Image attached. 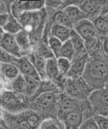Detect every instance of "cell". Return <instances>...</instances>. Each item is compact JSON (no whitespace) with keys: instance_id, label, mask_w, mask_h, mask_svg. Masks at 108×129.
<instances>
[{"instance_id":"ab89813d","label":"cell","mask_w":108,"mask_h":129,"mask_svg":"<svg viewBox=\"0 0 108 129\" xmlns=\"http://www.w3.org/2000/svg\"><path fill=\"white\" fill-rule=\"evenodd\" d=\"M5 91V86L4 83L0 80V94L3 93Z\"/></svg>"},{"instance_id":"ba28073f","label":"cell","mask_w":108,"mask_h":129,"mask_svg":"<svg viewBox=\"0 0 108 129\" xmlns=\"http://www.w3.org/2000/svg\"><path fill=\"white\" fill-rule=\"evenodd\" d=\"M0 46L14 57L20 58L21 50L16 41L15 35L5 33L0 40Z\"/></svg>"},{"instance_id":"277c9868","label":"cell","mask_w":108,"mask_h":129,"mask_svg":"<svg viewBox=\"0 0 108 129\" xmlns=\"http://www.w3.org/2000/svg\"><path fill=\"white\" fill-rule=\"evenodd\" d=\"M65 90L68 96L78 100L88 98L92 92L85 81L79 79H71L66 82Z\"/></svg>"},{"instance_id":"6da1fadb","label":"cell","mask_w":108,"mask_h":129,"mask_svg":"<svg viewBox=\"0 0 108 129\" xmlns=\"http://www.w3.org/2000/svg\"><path fill=\"white\" fill-rule=\"evenodd\" d=\"M84 75L86 83L90 87L102 88L108 75V68L102 60H93L86 64Z\"/></svg>"},{"instance_id":"7402d4cb","label":"cell","mask_w":108,"mask_h":129,"mask_svg":"<svg viewBox=\"0 0 108 129\" xmlns=\"http://www.w3.org/2000/svg\"><path fill=\"white\" fill-rule=\"evenodd\" d=\"M12 89L17 93L25 94L26 81L23 75H19L12 82Z\"/></svg>"},{"instance_id":"5b68a950","label":"cell","mask_w":108,"mask_h":129,"mask_svg":"<svg viewBox=\"0 0 108 129\" xmlns=\"http://www.w3.org/2000/svg\"><path fill=\"white\" fill-rule=\"evenodd\" d=\"M0 100L5 109L9 111L17 112L24 107L22 100L12 91L5 90L1 94Z\"/></svg>"},{"instance_id":"7bdbcfd3","label":"cell","mask_w":108,"mask_h":129,"mask_svg":"<svg viewBox=\"0 0 108 129\" xmlns=\"http://www.w3.org/2000/svg\"><path fill=\"white\" fill-rule=\"evenodd\" d=\"M64 129H65V128H64Z\"/></svg>"},{"instance_id":"83f0119b","label":"cell","mask_w":108,"mask_h":129,"mask_svg":"<svg viewBox=\"0 0 108 129\" xmlns=\"http://www.w3.org/2000/svg\"><path fill=\"white\" fill-rule=\"evenodd\" d=\"M62 44L63 43L62 42L53 37L50 38L49 39V48L57 59L61 58V52Z\"/></svg>"},{"instance_id":"74e56055","label":"cell","mask_w":108,"mask_h":129,"mask_svg":"<svg viewBox=\"0 0 108 129\" xmlns=\"http://www.w3.org/2000/svg\"><path fill=\"white\" fill-rule=\"evenodd\" d=\"M103 50L106 55L108 56V35L105 38L103 42Z\"/></svg>"},{"instance_id":"cb8c5ba5","label":"cell","mask_w":108,"mask_h":129,"mask_svg":"<svg viewBox=\"0 0 108 129\" xmlns=\"http://www.w3.org/2000/svg\"><path fill=\"white\" fill-rule=\"evenodd\" d=\"M1 71L4 76L9 79H15L19 75V69L17 66L11 63L2 64Z\"/></svg>"},{"instance_id":"9c48e42d","label":"cell","mask_w":108,"mask_h":129,"mask_svg":"<svg viewBox=\"0 0 108 129\" xmlns=\"http://www.w3.org/2000/svg\"><path fill=\"white\" fill-rule=\"evenodd\" d=\"M65 129H79L84 122V116L80 110L75 111L62 116Z\"/></svg>"},{"instance_id":"60d3db41","label":"cell","mask_w":108,"mask_h":129,"mask_svg":"<svg viewBox=\"0 0 108 129\" xmlns=\"http://www.w3.org/2000/svg\"><path fill=\"white\" fill-rule=\"evenodd\" d=\"M3 35H4V30L3 28L0 27V40H1L2 37H3Z\"/></svg>"},{"instance_id":"e575fe53","label":"cell","mask_w":108,"mask_h":129,"mask_svg":"<svg viewBox=\"0 0 108 129\" xmlns=\"http://www.w3.org/2000/svg\"><path fill=\"white\" fill-rule=\"evenodd\" d=\"M14 60H16L15 57L10 54L0 46V61L5 63H9L10 62H13Z\"/></svg>"},{"instance_id":"1f68e13d","label":"cell","mask_w":108,"mask_h":129,"mask_svg":"<svg viewBox=\"0 0 108 129\" xmlns=\"http://www.w3.org/2000/svg\"><path fill=\"white\" fill-rule=\"evenodd\" d=\"M25 12L24 8V1H18L14 3L12 6V12L14 17L19 18L23 13Z\"/></svg>"},{"instance_id":"7a4b0ae2","label":"cell","mask_w":108,"mask_h":129,"mask_svg":"<svg viewBox=\"0 0 108 129\" xmlns=\"http://www.w3.org/2000/svg\"><path fill=\"white\" fill-rule=\"evenodd\" d=\"M88 100L96 115L108 117V85L92 91Z\"/></svg>"},{"instance_id":"f546056e","label":"cell","mask_w":108,"mask_h":129,"mask_svg":"<svg viewBox=\"0 0 108 129\" xmlns=\"http://www.w3.org/2000/svg\"><path fill=\"white\" fill-rule=\"evenodd\" d=\"M97 31L100 33L106 34L108 32V20L102 17L95 19L93 23Z\"/></svg>"},{"instance_id":"603a6c76","label":"cell","mask_w":108,"mask_h":129,"mask_svg":"<svg viewBox=\"0 0 108 129\" xmlns=\"http://www.w3.org/2000/svg\"><path fill=\"white\" fill-rule=\"evenodd\" d=\"M54 21L57 25L65 26L70 29H72V28L73 27L72 22L70 20L68 15L64 12V11L58 12L55 14L54 17Z\"/></svg>"},{"instance_id":"f1b7e54d","label":"cell","mask_w":108,"mask_h":129,"mask_svg":"<svg viewBox=\"0 0 108 129\" xmlns=\"http://www.w3.org/2000/svg\"><path fill=\"white\" fill-rule=\"evenodd\" d=\"M45 1H24V8L25 12H34L41 10L44 6Z\"/></svg>"},{"instance_id":"d6a6232c","label":"cell","mask_w":108,"mask_h":129,"mask_svg":"<svg viewBox=\"0 0 108 129\" xmlns=\"http://www.w3.org/2000/svg\"><path fill=\"white\" fill-rule=\"evenodd\" d=\"M79 129H99L93 117L88 118L82 123Z\"/></svg>"},{"instance_id":"d6986e66","label":"cell","mask_w":108,"mask_h":129,"mask_svg":"<svg viewBox=\"0 0 108 129\" xmlns=\"http://www.w3.org/2000/svg\"><path fill=\"white\" fill-rule=\"evenodd\" d=\"M26 81V92L25 95L28 97L35 96L37 94L40 86V81L31 78L24 76Z\"/></svg>"},{"instance_id":"f35d334b","label":"cell","mask_w":108,"mask_h":129,"mask_svg":"<svg viewBox=\"0 0 108 129\" xmlns=\"http://www.w3.org/2000/svg\"><path fill=\"white\" fill-rule=\"evenodd\" d=\"M5 12H6V7L3 1H0V15L6 14Z\"/></svg>"},{"instance_id":"ac0fdd59","label":"cell","mask_w":108,"mask_h":129,"mask_svg":"<svg viewBox=\"0 0 108 129\" xmlns=\"http://www.w3.org/2000/svg\"><path fill=\"white\" fill-rule=\"evenodd\" d=\"M25 118L33 129H38L43 120H41L39 113L34 110H26L22 112Z\"/></svg>"},{"instance_id":"3957f363","label":"cell","mask_w":108,"mask_h":129,"mask_svg":"<svg viewBox=\"0 0 108 129\" xmlns=\"http://www.w3.org/2000/svg\"><path fill=\"white\" fill-rule=\"evenodd\" d=\"M34 106L43 114L54 112L58 107V98L53 92H44L35 97Z\"/></svg>"},{"instance_id":"836d02e7","label":"cell","mask_w":108,"mask_h":129,"mask_svg":"<svg viewBox=\"0 0 108 129\" xmlns=\"http://www.w3.org/2000/svg\"><path fill=\"white\" fill-rule=\"evenodd\" d=\"M94 119L99 129H108V117L101 115L95 116Z\"/></svg>"},{"instance_id":"8d00e7d4","label":"cell","mask_w":108,"mask_h":129,"mask_svg":"<svg viewBox=\"0 0 108 129\" xmlns=\"http://www.w3.org/2000/svg\"><path fill=\"white\" fill-rule=\"evenodd\" d=\"M100 14L102 15H105L108 14V1L103 2Z\"/></svg>"},{"instance_id":"44dd1931","label":"cell","mask_w":108,"mask_h":129,"mask_svg":"<svg viewBox=\"0 0 108 129\" xmlns=\"http://www.w3.org/2000/svg\"><path fill=\"white\" fill-rule=\"evenodd\" d=\"M3 30L6 33L15 35L19 32L22 31V27L20 23L18 22L13 17H9V19L6 25L3 27Z\"/></svg>"},{"instance_id":"484cf974","label":"cell","mask_w":108,"mask_h":129,"mask_svg":"<svg viewBox=\"0 0 108 129\" xmlns=\"http://www.w3.org/2000/svg\"><path fill=\"white\" fill-rule=\"evenodd\" d=\"M65 127L57 120L52 117L44 119L39 125L38 129H64Z\"/></svg>"},{"instance_id":"7c38bea8","label":"cell","mask_w":108,"mask_h":129,"mask_svg":"<svg viewBox=\"0 0 108 129\" xmlns=\"http://www.w3.org/2000/svg\"><path fill=\"white\" fill-rule=\"evenodd\" d=\"M64 12L69 17L73 24H76L79 21L86 18L87 15L84 13L80 8L75 5H69L64 8Z\"/></svg>"},{"instance_id":"4fadbf2b","label":"cell","mask_w":108,"mask_h":129,"mask_svg":"<svg viewBox=\"0 0 108 129\" xmlns=\"http://www.w3.org/2000/svg\"><path fill=\"white\" fill-rule=\"evenodd\" d=\"M86 65V60L85 58L78 59L72 63L71 68L65 75L71 79H78L84 74Z\"/></svg>"},{"instance_id":"b9f144b4","label":"cell","mask_w":108,"mask_h":129,"mask_svg":"<svg viewBox=\"0 0 108 129\" xmlns=\"http://www.w3.org/2000/svg\"><path fill=\"white\" fill-rule=\"evenodd\" d=\"M0 129H5V128H4V127H3L0 126Z\"/></svg>"},{"instance_id":"4dcf8cb0","label":"cell","mask_w":108,"mask_h":129,"mask_svg":"<svg viewBox=\"0 0 108 129\" xmlns=\"http://www.w3.org/2000/svg\"><path fill=\"white\" fill-rule=\"evenodd\" d=\"M57 63L59 72L62 75H66L68 73L72 64L69 60L65 58H62V57L58 59Z\"/></svg>"},{"instance_id":"4316f807","label":"cell","mask_w":108,"mask_h":129,"mask_svg":"<svg viewBox=\"0 0 108 129\" xmlns=\"http://www.w3.org/2000/svg\"><path fill=\"white\" fill-rule=\"evenodd\" d=\"M74 48L70 41V39L63 43L62 49L61 52V57L68 59L70 61L72 60L73 53H74Z\"/></svg>"},{"instance_id":"52a82bcc","label":"cell","mask_w":108,"mask_h":129,"mask_svg":"<svg viewBox=\"0 0 108 129\" xmlns=\"http://www.w3.org/2000/svg\"><path fill=\"white\" fill-rule=\"evenodd\" d=\"M74 29L83 39L91 41L96 35V29L93 22L85 19L75 24Z\"/></svg>"},{"instance_id":"30bf717a","label":"cell","mask_w":108,"mask_h":129,"mask_svg":"<svg viewBox=\"0 0 108 129\" xmlns=\"http://www.w3.org/2000/svg\"><path fill=\"white\" fill-rule=\"evenodd\" d=\"M17 66L24 76L31 77L41 82L40 76L30 59L27 58H20L18 60Z\"/></svg>"},{"instance_id":"9a60e30c","label":"cell","mask_w":108,"mask_h":129,"mask_svg":"<svg viewBox=\"0 0 108 129\" xmlns=\"http://www.w3.org/2000/svg\"><path fill=\"white\" fill-rule=\"evenodd\" d=\"M30 60L35 67L36 71L40 76L41 79L44 80L46 78V59L39 55H32Z\"/></svg>"},{"instance_id":"8fae6325","label":"cell","mask_w":108,"mask_h":129,"mask_svg":"<svg viewBox=\"0 0 108 129\" xmlns=\"http://www.w3.org/2000/svg\"><path fill=\"white\" fill-rule=\"evenodd\" d=\"M19 23L25 28L30 29L35 28L39 21L38 15L34 12H25L19 18Z\"/></svg>"},{"instance_id":"5bb4252c","label":"cell","mask_w":108,"mask_h":129,"mask_svg":"<svg viewBox=\"0 0 108 129\" xmlns=\"http://www.w3.org/2000/svg\"><path fill=\"white\" fill-rule=\"evenodd\" d=\"M103 2L100 1H85L80 6V9L86 15H95L101 12Z\"/></svg>"},{"instance_id":"d590c367","label":"cell","mask_w":108,"mask_h":129,"mask_svg":"<svg viewBox=\"0 0 108 129\" xmlns=\"http://www.w3.org/2000/svg\"><path fill=\"white\" fill-rule=\"evenodd\" d=\"M9 17V15L7 14L0 15V27L3 28L8 22Z\"/></svg>"},{"instance_id":"ffe728a7","label":"cell","mask_w":108,"mask_h":129,"mask_svg":"<svg viewBox=\"0 0 108 129\" xmlns=\"http://www.w3.org/2000/svg\"><path fill=\"white\" fill-rule=\"evenodd\" d=\"M17 44L21 51H26L30 46V38L27 32L22 30L15 35Z\"/></svg>"},{"instance_id":"2e32d148","label":"cell","mask_w":108,"mask_h":129,"mask_svg":"<svg viewBox=\"0 0 108 129\" xmlns=\"http://www.w3.org/2000/svg\"><path fill=\"white\" fill-rule=\"evenodd\" d=\"M57 59L55 58H49L46 59V75L50 79H55L60 75Z\"/></svg>"},{"instance_id":"8992f818","label":"cell","mask_w":108,"mask_h":129,"mask_svg":"<svg viewBox=\"0 0 108 129\" xmlns=\"http://www.w3.org/2000/svg\"><path fill=\"white\" fill-rule=\"evenodd\" d=\"M79 100L67 95H61L58 98V108L63 116L69 113L80 110Z\"/></svg>"},{"instance_id":"d4e9b609","label":"cell","mask_w":108,"mask_h":129,"mask_svg":"<svg viewBox=\"0 0 108 129\" xmlns=\"http://www.w3.org/2000/svg\"><path fill=\"white\" fill-rule=\"evenodd\" d=\"M69 39L72 44L75 51H79L84 48V39L74 29H71L70 31Z\"/></svg>"},{"instance_id":"e0dca14e","label":"cell","mask_w":108,"mask_h":129,"mask_svg":"<svg viewBox=\"0 0 108 129\" xmlns=\"http://www.w3.org/2000/svg\"><path fill=\"white\" fill-rule=\"evenodd\" d=\"M70 31L69 28L59 25H55L51 29L53 37L59 39L62 43L65 42L70 38Z\"/></svg>"}]
</instances>
